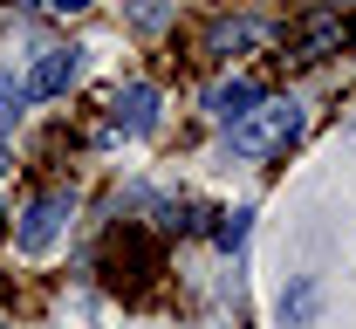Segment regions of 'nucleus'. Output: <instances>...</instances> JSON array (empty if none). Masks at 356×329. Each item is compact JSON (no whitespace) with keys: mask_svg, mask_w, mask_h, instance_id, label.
<instances>
[{"mask_svg":"<svg viewBox=\"0 0 356 329\" xmlns=\"http://www.w3.org/2000/svg\"><path fill=\"white\" fill-rule=\"evenodd\" d=\"M254 103H261V90H254V83H213V96H206V110H213L220 124H240Z\"/></svg>","mask_w":356,"mask_h":329,"instance_id":"nucleus-5","label":"nucleus"},{"mask_svg":"<svg viewBox=\"0 0 356 329\" xmlns=\"http://www.w3.org/2000/svg\"><path fill=\"white\" fill-rule=\"evenodd\" d=\"M76 69H83V48H42V62H35L28 83H21L28 103H35V96H62L69 83H76Z\"/></svg>","mask_w":356,"mask_h":329,"instance_id":"nucleus-3","label":"nucleus"},{"mask_svg":"<svg viewBox=\"0 0 356 329\" xmlns=\"http://www.w3.org/2000/svg\"><path fill=\"white\" fill-rule=\"evenodd\" d=\"M62 227H69V192H42V199L21 213V227H14V247H21V254H48Z\"/></svg>","mask_w":356,"mask_h":329,"instance_id":"nucleus-2","label":"nucleus"},{"mask_svg":"<svg viewBox=\"0 0 356 329\" xmlns=\"http://www.w3.org/2000/svg\"><path fill=\"white\" fill-rule=\"evenodd\" d=\"M247 42H254V28H247V21H233V28L213 35V48H247Z\"/></svg>","mask_w":356,"mask_h":329,"instance_id":"nucleus-9","label":"nucleus"},{"mask_svg":"<svg viewBox=\"0 0 356 329\" xmlns=\"http://www.w3.org/2000/svg\"><path fill=\"white\" fill-rule=\"evenodd\" d=\"M343 42H350V48H356V21H350V28H343Z\"/></svg>","mask_w":356,"mask_h":329,"instance_id":"nucleus-11","label":"nucleus"},{"mask_svg":"<svg viewBox=\"0 0 356 329\" xmlns=\"http://www.w3.org/2000/svg\"><path fill=\"white\" fill-rule=\"evenodd\" d=\"M247 220H254V213H226V227H220V247H240V240H247Z\"/></svg>","mask_w":356,"mask_h":329,"instance_id":"nucleus-8","label":"nucleus"},{"mask_svg":"<svg viewBox=\"0 0 356 329\" xmlns=\"http://www.w3.org/2000/svg\"><path fill=\"white\" fill-rule=\"evenodd\" d=\"M42 7H55V14H83V7H96V0H42Z\"/></svg>","mask_w":356,"mask_h":329,"instance_id":"nucleus-10","label":"nucleus"},{"mask_svg":"<svg viewBox=\"0 0 356 329\" xmlns=\"http://www.w3.org/2000/svg\"><path fill=\"white\" fill-rule=\"evenodd\" d=\"M117 124H124L131 138H144V131L158 124V90H151V83H131V90L117 96Z\"/></svg>","mask_w":356,"mask_h":329,"instance_id":"nucleus-4","label":"nucleus"},{"mask_svg":"<svg viewBox=\"0 0 356 329\" xmlns=\"http://www.w3.org/2000/svg\"><path fill=\"white\" fill-rule=\"evenodd\" d=\"M21 103H28V90H21V83H14V76L0 69V131H7V124L21 117Z\"/></svg>","mask_w":356,"mask_h":329,"instance_id":"nucleus-7","label":"nucleus"},{"mask_svg":"<svg viewBox=\"0 0 356 329\" xmlns=\"http://www.w3.org/2000/svg\"><path fill=\"white\" fill-rule=\"evenodd\" d=\"M226 131H233V151H240V158H267V151H288V144H295L302 110H295V103H267V96H261V103H254L240 124H226Z\"/></svg>","mask_w":356,"mask_h":329,"instance_id":"nucleus-1","label":"nucleus"},{"mask_svg":"<svg viewBox=\"0 0 356 329\" xmlns=\"http://www.w3.org/2000/svg\"><path fill=\"white\" fill-rule=\"evenodd\" d=\"M315 302H322V295H315V282L302 275V282L281 295V329H309L315 323Z\"/></svg>","mask_w":356,"mask_h":329,"instance_id":"nucleus-6","label":"nucleus"},{"mask_svg":"<svg viewBox=\"0 0 356 329\" xmlns=\"http://www.w3.org/2000/svg\"><path fill=\"white\" fill-rule=\"evenodd\" d=\"M0 172H7V138H0Z\"/></svg>","mask_w":356,"mask_h":329,"instance_id":"nucleus-12","label":"nucleus"}]
</instances>
